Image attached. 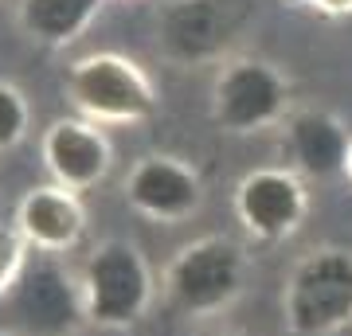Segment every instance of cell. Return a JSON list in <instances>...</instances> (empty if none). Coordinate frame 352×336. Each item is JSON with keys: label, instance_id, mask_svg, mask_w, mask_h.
<instances>
[{"label": "cell", "instance_id": "cell-3", "mask_svg": "<svg viewBox=\"0 0 352 336\" xmlns=\"http://www.w3.org/2000/svg\"><path fill=\"white\" fill-rule=\"evenodd\" d=\"M251 254L231 235H200L184 243L164 270V293L188 317H219L247 289Z\"/></svg>", "mask_w": 352, "mask_h": 336}, {"label": "cell", "instance_id": "cell-18", "mask_svg": "<svg viewBox=\"0 0 352 336\" xmlns=\"http://www.w3.org/2000/svg\"><path fill=\"white\" fill-rule=\"evenodd\" d=\"M344 180L352 184V145H349V161H344Z\"/></svg>", "mask_w": 352, "mask_h": 336}, {"label": "cell", "instance_id": "cell-14", "mask_svg": "<svg viewBox=\"0 0 352 336\" xmlns=\"http://www.w3.org/2000/svg\"><path fill=\"white\" fill-rule=\"evenodd\" d=\"M28 129H32V102L16 82L0 78V153L24 145Z\"/></svg>", "mask_w": 352, "mask_h": 336}, {"label": "cell", "instance_id": "cell-12", "mask_svg": "<svg viewBox=\"0 0 352 336\" xmlns=\"http://www.w3.org/2000/svg\"><path fill=\"white\" fill-rule=\"evenodd\" d=\"M286 133V153L289 168L305 180H337L344 176V161H349V129L337 113L321 110V106H298L282 122Z\"/></svg>", "mask_w": 352, "mask_h": 336}, {"label": "cell", "instance_id": "cell-10", "mask_svg": "<svg viewBox=\"0 0 352 336\" xmlns=\"http://www.w3.org/2000/svg\"><path fill=\"white\" fill-rule=\"evenodd\" d=\"M39 157H43L51 184L82 196L110 176L113 141L106 137L102 125L87 122V117H55L39 137Z\"/></svg>", "mask_w": 352, "mask_h": 336}, {"label": "cell", "instance_id": "cell-2", "mask_svg": "<svg viewBox=\"0 0 352 336\" xmlns=\"http://www.w3.org/2000/svg\"><path fill=\"white\" fill-rule=\"evenodd\" d=\"M208 110L223 133L251 137L282 125L294 113V82L278 63L235 51L223 63H215Z\"/></svg>", "mask_w": 352, "mask_h": 336}, {"label": "cell", "instance_id": "cell-19", "mask_svg": "<svg viewBox=\"0 0 352 336\" xmlns=\"http://www.w3.org/2000/svg\"><path fill=\"white\" fill-rule=\"evenodd\" d=\"M0 336H16V333H0Z\"/></svg>", "mask_w": 352, "mask_h": 336}, {"label": "cell", "instance_id": "cell-8", "mask_svg": "<svg viewBox=\"0 0 352 336\" xmlns=\"http://www.w3.org/2000/svg\"><path fill=\"white\" fill-rule=\"evenodd\" d=\"M126 203L149 223L176 227L204 208V176L196 164L173 153H145L133 161L126 184Z\"/></svg>", "mask_w": 352, "mask_h": 336}, {"label": "cell", "instance_id": "cell-5", "mask_svg": "<svg viewBox=\"0 0 352 336\" xmlns=\"http://www.w3.org/2000/svg\"><path fill=\"white\" fill-rule=\"evenodd\" d=\"M282 321L294 336H337L352 328L349 247H317L294 262L282 286Z\"/></svg>", "mask_w": 352, "mask_h": 336}, {"label": "cell", "instance_id": "cell-7", "mask_svg": "<svg viewBox=\"0 0 352 336\" xmlns=\"http://www.w3.org/2000/svg\"><path fill=\"white\" fill-rule=\"evenodd\" d=\"M4 305L20 336H71L78 321H87L78 278L67 274L55 254H32Z\"/></svg>", "mask_w": 352, "mask_h": 336}, {"label": "cell", "instance_id": "cell-15", "mask_svg": "<svg viewBox=\"0 0 352 336\" xmlns=\"http://www.w3.org/2000/svg\"><path fill=\"white\" fill-rule=\"evenodd\" d=\"M28 258H32L28 238L16 231V223H4V219H0V301L8 298L12 286L20 282Z\"/></svg>", "mask_w": 352, "mask_h": 336}, {"label": "cell", "instance_id": "cell-1", "mask_svg": "<svg viewBox=\"0 0 352 336\" xmlns=\"http://www.w3.org/2000/svg\"><path fill=\"white\" fill-rule=\"evenodd\" d=\"M63 94L94 125H141L161 106L153 75L122 51H87L67 63Z\"/></svg>", "mask_w": 352, "mask_h": 336}, {"label": "cell", "instance_id": "cell-17", "mask_svg": "<svg viewBox=\"0 0 352 336\" xmlns=\"http://www.w3.org/2000/svg\"><path fill=\"white\" fill-rule=\"evenodd\" d=\"M200 336H251V333H243V328H208Z\"/></svg>", "mask_w": 352, "mask_h": 336}, {"label": "cell", "instance_id": "cell-16", "mask_svg": "<svg viewBox=\"0 0 352 336\" xmlns=\"http://www.w3.org/2000/svg\"><path fill=\"white\" fill-rule=\"evenodd\" d=\"M309 8H317L329 20H344V16H352V0H309Z\"/></svg>", "mask_w": 352, "mask_h": 336}, {"label": "cell", "instance_id": "cell-9", "mask_svg": "<svg viewBox=\"0 0 352 336\" xmlns=\"http://www.w3.org/2000/svg\"><path fill=\"white\" fill-rule=\"evenodd\" d=\"M231 12L223 0H164L157 8V51L173 67L223 63Z\"/></svg>", "mask_w": 352, "mask_h": 336}, {"label": "cell", "instance_id": "cell-4", "mask_svg": "<svg viewBox=\"0 0 352 336\" xmlns=\"http://www.w3.org/2000/svg\"><path fill=\"white\" fill-rule=\"evenodd\" d=\"M82 313L98 328H129L149 313L157 298L153 266L129 238H102L78 270Z\"/></svg>", "mask_w": 352, "mask_h": 336}, {"label": "cell", "instance_id": "cell-6", "mask_svg": "<svg viewBox=\"0 0 352 336\" xmlns=\"http://www.w3.org/2000/svg\"><path fill=\"white\" fill-rule=\"evenodd\" d=\"M231 208H235V219L254 243L274 247V243L294 238L305 227L309 188H305V176H298L294 168L266 164V168H251L235 184Z\"/></svg>", "mask_w": 352, "mask_h": 336}, {"label": "cell", "instance_id": "cell-11", "mask_svg": "<svg viewBox=\"0 0 352 336\" xmlns=\"http://www.w3.org/2000/svg\"><path fill=\"white\" fill-rule=\"evenodd\" d=\"M16 231L28 238V247L36 254H55L63 258L82 243L87 235V208L75 192L59 184H39L28 188L12 215Z\"/></svg>", "mask_w": 352, "mask_h": 336}, {"label": "cell", "instance_id": "cell-13", "mask_svg": "<svg viewBox=\"0 0 352 336\" xmlns=\"http://www.w3.org/2000/svg\"><path fill=\"white\" fill-rule=\"evenodd\" d=\"M106 0H20L16 24L28 39L43 47H67L87 36V27L98 20Z\"/></svg>", "mask_w": 352, "mask_h": 336}]
</instances>
